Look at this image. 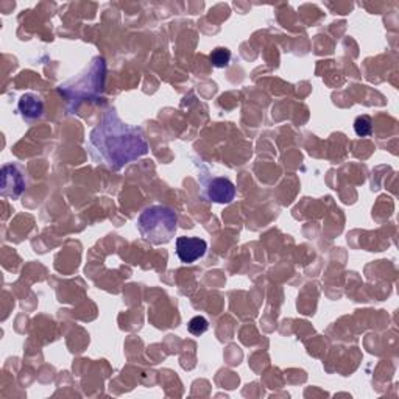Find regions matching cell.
<instances>
[{"instance_id":"6","label":"cell","mask_w":399,"mask_h":399,"mask_svg":"<svg viewBox=\"0 0 399 399\" xmlns=\"http://www.w3.org/2000/svg\"><path fill=\"white\" fill-rule=\"evenodd\" d=\"M17 108H19V111H21V114L27 120L39 119V117H41L42 113H44V103H42V100L39 99V97L33 95V94L22 95L21 100H19Z\"/></svg>"},{"instance_id":"1","label":"cell","mask_w":399,"mask_h":399,"mask_svg":"<svg viewBox=\"0 0 399 399\" xmlns=\"http://www.w3.org/2000/svg\"><path fill=\"white\" fill-rule=\"evenodd\" d=\"M91 143L114 170H120L148 153V143L141 130L123 123L114 113H108L100 125L94 128Z\"/></svg>"},{"instance_id":"8","label":"cell","mask_w":399,"mask_h":399,"mask_svg":"<svg viewBox=\"0 0 399 399\" xmlns=\"http://www.w3.org/2000/svg\"><path fill=\"white\" fill-rule=\"evenodd\" d=\"M354 132L357 136L366 137L373 133V123L368 116H359L354 122Z\"/></svg>"},{"instance_id":"7","label":"cell","mask_w":399,"mask_h":399,"mask_svg":"<svg viewBox=\"0 0 399 399\" xmlns=\"http://www.w3.org/2000/svg\"><path fill=\"white\" fill-rule=\"evenodd\" d=\"M209 60H211L215 68H226L231 61V52L228 49L219 47L212 50V54L209 55Z\"/></svg>"},{"instance_id":"3","label":"cell","mask_w":399,"mask_h":399,"mask_svg":"<svg viewBox=\"0 0 399 399\" xmlns=\"http://www.w3.org/2000/svg\"><path fill=\"white\" fill-rule=\"evenodd\" d=\"M25 191V180L21 170L13 164H6L2 169V178H0V192L3 197L16 200Z\"/></svg>"},{"instance_id":"5","label":"cell","mask_w":399,"mask_h":399,"mask_svg":"<svg viewBox=\"0 0 399 399\" xmlns=\"http://www.w3.org/2000/svg\"><path fill=\"white\" fill-rule=\"evenodd\" d=\"M235 197V187L230 180L214 178L208 186V198L220 205H228Z\"/></svg>"},{"instance_id":"9","label":"cell","mask_w":399,"mask_h":399,"mask_svg":"<svg viewBox=\"0 0 399 399\" xmlns=\"http://www.w3.org/2000/svg\"><path fill=\"white\" fill-rule=\"evenodd\" d=\"M187 329L194 336H203L209 329V323L205 317H194L187 324Z\"/></svg>"},{"instance_id":"2","label":"cell","mask_w":399,"mask_h":399,"mask_svg":"<svg viewBox=\"0 0 399 399\" xmlns=\"http://www.w3.org/2000/svg\"><path fill=\"white\" fill-rule=\"evenodd\" d=\"M178 215L167 206H150L137 219L142 239L152 245H166L175 237Z\"/></svg>"},{"instance_id":"4","label":"cell","mask_w":399,"mask_h":399,"mask_svg":"<svg viewBox=\"0 0 399 399\" xmlns=\"http://www.w3.org/2000/svg\"><path fill=\"white\" fill-rule=\"evenodd\" d=\"M208 250L206 240L200 237H178L176 239V256L182 264H194L205 256Z\"/></svg>"}]
</instances>
